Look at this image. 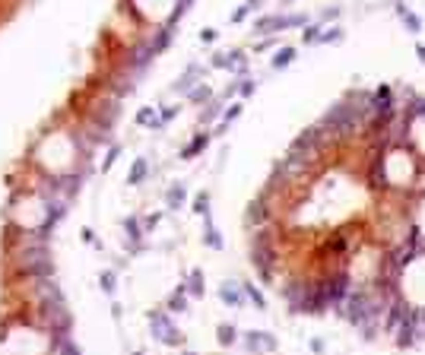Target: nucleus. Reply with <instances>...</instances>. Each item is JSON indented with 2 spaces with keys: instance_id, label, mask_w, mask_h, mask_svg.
Returning a JSON list of instances; mask_svg holds the SVG:
<instances>
[{
  "instance_id": "obj_1",
  "label": "nucleus",
  "mask_w": 425,
  "mask_h": 355,
  "mask_svg": "<svg viewBox=\"0 0 425 355\" xmlns=\"http://www.w3.org/2000/svg\"><path fill=\"white\" fill-rule=\"evenodd\" d=\"M324 292H327V302L330 305H343L346 302V298H349V292H353V279H349L346 273H334V276H330V279H324Z\"/></svg>"
},
{
  "instance_id": "obj_2",
  "label": "nucleus",
  "mask_w": 425,
  "mask_h": 355,
  "mask_svg": "<svg viewBox=\"0 0 425 355\" xmlns=\"http://www.w3.org/2000/svg\"><path fill=\"white\" fill-rule=\"evenodd\" d=\"M368 188H372V191L391 188V181H387V165H384V153H378L372 159V168H368Z\"/></svg>"
},
{
  "instance_id": "obj_3",
  "label": "nucleus",
  "mask_w": 425,
  "mask_h": 355,
  "mask_svg": "<svg viewBox=\"0 0 425 355\" xmlns=\"http://www.w3.org/2000/svg\"><path fill=\"white\" fill-rule=\"evenodd\" d=\"M400 13L406 16V23H410V29H413V32H419V29H422V20H419V16H410V13H406L403 7H400Z\"/></svg>"
},
{
  "instance_id": "obj_4",
  "label": "nucleus",
  "mask_w": 425,
  "mask_h": 355,
  "mask_svg": "<svg viewBox=\"0 0 425 355\" xmlns=\"http://www.w3.org/2000/svg\"><path fill=\"white\" fill-rule=\"evenodd\" d=\"M410 115H425V99H413L410 102Z\"/></svg>"
}]
</instances>
